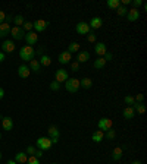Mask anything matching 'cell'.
I'll return each instance as SVG.
<instances>
[{
  "label": "cell",
  "instance_id": "obj_15",
  "mask_svg": "<svg viewBox=\"0 0 147 164\" xmlns=\"http://www.w3.org/2000/svg\"><path fill=\"white\" fill-rule=\"evenodd\" d=\"M127 19L130 21V22H136V21H138L140 19V11L138 9H130L128 11V13H127Z\"/></svg>",
  "mask_w": 147,
  "mask_h": 164
},
{
  "label": "cell",
  "instance_id": "obj_41",
  "mask_svg": "<svg viewBox=\"0 0 147 164\" xmlns=\"http://www.w3.org/2000/svg\"><path fill=\"white\" fill-rule=\"evenodd\" d=\"M96 34H94V32H91V34H87V41H88V43H96Z\"/></svg>",
  "mask_w": 147,
  "mask_h": 164
},
{
  "label": "cell",
  "instance_id": "obj_1",
  "mask_svg": "<svg viewBox=\"0 0 147 164\" xmlns=\"http://www.w3.org/2000/svg\"><path fill=\"white\" fill-rule=\"evenodd\" d=\"M35 56V50L34 47H31V45H24L21 47V50H19V57L22 59L24 62H31Z\"/></svg>",
  "mask_w": 147,
  "mask_h": 164
},
{
  "label": "cell",
  "instance_id": "obj_44",
  "mask_svg": "<svg viewBox=\"0 0 147 164\" xmlns=\"http://www.w3.org/2000/svg\"><path fill=\"white\" fill-rule=\"evenodd\" d=\"M5 19H6V12L0 11V23H3V22H5Z\"/></svg>",
  "mask_w": 147,
  "mask_h": 164
},
{
  "label": "cell",
  "instance_id": "obj_17",
  "mask_svg": "<svg viewBox=\"0 0 147 164\" xmlns=\"http://www.w3.org/2000/svg\"><path fill=\"white\" fill-rule=\"evenodd\" d=\"M57 59H59V63H60V65H66V63H71L72 54L65 50V51H62V53H59V57H57Z\"/></svg>",
  "mask_w": 147,
  "mask_h": 164
},
{
  "label": "cell",
  "instance_id": "obj_26",
  "mask_svg": "<svg viewBox=\"0 0 147 164\" xmlns=\"http://www.w3.org/2000/svg\"><path fill=\"white\" fill-rule=\"evenodd\" d=\"M38 62H40V65H41V66L47 68V66H50V65H51V59H50V56H49V54H41Z\"/></svg>",
  "mask_w": 147,
  "mask_h": 164
},
{
  "label": "cell",
  "instance_id": "obj_2",
  "mask_svg": "<svg viewBox=\"0 0 147 164\" xmlns=\"http://www.w3.org/2000/svg\"><path fill=\"white\" fill-rule=\"evenodd\" d=\"M51 145H53V144H51L49 136H41V138H38V139L35 141V148H37V149H41V151L50 149Z\"/></svg>",
  "mask_w": 147,
  "mask_h": 164
},
{
  "label": "cell",
  "instance_id": "obj_23",
  "mask_svg": "<svg viewBox=\"0 0 147 164\" xmlns=\"http://www.w3.org/2000/svg\"><path fill=\"white\" fill-rule=\"evenodd\" d=\"M27 160H28V154L27 153H16V155H15V161H16L18 164H25L27 163Z\"/></svg>",
  "mask_w": 147,
  "mask_h": 164
},
{
  "label": "cell",
  "instance_id": "obj_42",
  "mask_svg": "<svg viewBox=\"0 0 147 164\" xmlns=\"http://www.w3.org/2000/svg\"><path fill=\"white\" fill-rule=\"evenodd\" d=\"M103 59L106 60V63L108 62H110V60H113V53H110V51H108L105 56H103Z\"/></svg>",
  "mask_w": 147,
  "mask_h": 164
},
{
  "label": "cell",
  "instance_id": "obj_50",
  "mask_svg": "<svg viewBox=\"0 0 147 164\" xmlns=\"http://www.w3.org/2000/svg\"><path fill=\"white\" fill-rule=\"evenodd\" d=\"M6 164H18V163H16V161H15V160H9V161H7V163H6Z\"/></svg>",
  "mask_w": 147,
  "mask_h": 164
},
{
  "label": "cell",
  "instance_id": "obj_35",
  "mask_svg": "<svg viewBox=\"0 0 147 164\" xmlns=\"http://www.w3.org/2000/svg\"><path fill=\"white\" fill-rule=\"evenodd\" d=\"M60 86H62V84H59V82H56V81L50 82V90L51 91H59L60 90Z\"/></svg>",
  "mask_w": 147,
  "mask_h": 164
},
{
  "label": "cell",
  "instance_id": "obj_4",
  "mask_svg": "<svg viewBox=\"0 0 147 164\" xmlns=\"http://www.w3.org/2000/svg\"><path fill=\"white\" fill-rule=\"evenodd\" d=\"M112 126H113V122L109 117H102V119L97 122V128L102 130V132H108L109 129H112Z\"/></svg>",
  "mask_w": 147,
  "mask_h": 164
},
{
  "label": "cell",
  "instance_id": "obj_46",
  "mask_svg": "<svg viewBox=\"0 0 147 164\" xmlns=\"http://www.w3.org/2000/svg\"><path fill=\"white\" fill-rule=\"evenodd\" d=\"M43 153H44V151H41V149H37V151H35V154H34V155H35V157H37V158H41V157H43Z\"/></svg>",
  "mask_w": 147,
  "mask_h": 164
},
{
  "label": "cell",
  "instance_id": "obj_49",
  "mask_svg": "<svg viewBox=\"0 0 147 164\" xmlns=\"http://www.w3.org/2000/svg\"><path fill=\"white\" fill-rule=\"evenodd\" d=\"M3 60H5V53H2V51H0V63L3 62Z\"/></svg>",
  "mask_w": 147,
  "mask_h": 164
},
{
  "label": "cell",
  "instance_id": "obj_18",
  "mask_svg": "<svg viewBox=\"0 0 147 164\" xmlns=\"http://www.w3.org/2000/svg\"><path fill=\"white\" fill-rule=\"evenodd\" d=\"M105 139V132H102L100 129H97L93 132V135H91V141L96 142V144H100V142Z\"/></svg>",
  "mask_w": 147,
  "mask_h": 164
},
{
  "label": "cell",
  "instance_id": "obj_5",
  "mask_svg": "<svg viewBox=\"0 0 147 164\" xmlns=\"http://www.w3.org/2000/svg\"><path fill=\"white\" fill-rule=\"evenodd\" d=\"M69 78V75H68V70L66 69H57L56 72H55V81L56 82H59V84H62V82H66Z\"/></svg>",
  "mask_w": 147,
  "mask_h": 164
},
{
  "label": "cell",
  "instance_id": "obj_25",
  "mask_svg": "<svg viewBox=\"0 0 147 164\" xmlns=\"http://www.w3.org/2000/svg\"><path fill=\"white\" fill-rule=\"evenodd\" d=\"M122 155H124V153H122V148H121V147H115V149L112 151V160L119 161V160L122 158Z\"/></svg>",
  "mask_w": 147,
  "mask_h": 164
},
{
  "label": "cell",
  "instance_id": "obj_31",
  "mask_svg": "<svg viewBox=\"0 0 147 164\" xmlns=\"http://www.w3.org/2000/svg\"><path fill=\"white\" fill-rule=\"evenodd\" d=\"M108 7L109 9H113V11H116L119 6H121V3H119V0H108Z\"/></svg>",
  "mask_w": 147,
  "mask_h": 164
},
{
  "label": "cell",
  "instance_id": "obj_37",
  "mask_svg": "<svg viewBox=\"0 0 147 164\" xmlns=\"http://www.w3.org/2000/svg\"><path fill=\"white\" fill-rule=\"evenodd\" d=\"M124 101H125V104H127V106H132V104H134V103H136V100H134V97H131V95H127L124 98Z\"/></svg>",
  "mask_w": 147,
  "mask_h": 164
},
{
  "label": "cell",
  "instance_id": "obj_34",
  "mask_svg": "<svg viewBox=\"0 0 147 164\" xmlns=\"http://www.w3.org/2000/svg\"><path fill=\"white\" fill-rule=\"evenodd\" d=\"M22 29L25 32H29V31H33V22H29V21H25V23L22 25Z\"/></svg>",
  "mask_w": 147,
  "mask_h": 164
},
{
  "label": "cell",
  "instance_id": "obj_20",
  "mask_svg": "<svg viewBox=\"0 0 147 164\" xmlns=\"http://www.w3.org/2000/svg\"><path fill=\"white\" fill-rule=\"evenodd\" d=\"M9 32H11V25H9V23H6V22L0 23V38L7 37Z\"/></svg>",
  "mask_w": 147,
  "mask_h": 164
},
{
  "label": "cell",
  "instance_id": "obj_47",
  "mask_svg": "<svg viewBox=\"0 0 147 164\" xmlns=\"http://www.w3.org/2000/svg\"><path fill=\"white\" fill-rule=\"evenodd\" d=\"M37 53H38L40 56H41V54H44V45H43V47H40V48H38V51H37Z\"/></svg>",
  "mask_w": 147,
  "mask_h": 164
},
{
  "label": "cell",
  "instance_id": "obj_10",
  "mask_svg": "<svg viewBox=\"0 0 147 164\" xmlns=\"http://www.w3.org/2000/svg\"><path fill=\"white\" fill-rule=\"evenodd\" d=\"M77 32L79 35H87L90 34V27H88V22H84V21H81V22L77 23Z\"/></svg>",
  "mask_w": 147,
  "mask_h": 164
},
{
  "label": "cell",
  "instance_id": "obj_6",
  "mask_svg": "<svg viewBox=\"0 0 147 164\" xmlns=\"http://www.w3.org/2000/svg\"><path fill=\"white\" fill-rule=\"evenodd\" d=\"M49 27V22L47 21H44V19H37V21H34L33 22V29H34V32H43V31H46V28Z\"/></svg>",
  "mask_w": 147,
  "mask_h": 164
},
{
  "label": "cell",
  "instance_id": "obj_14",
  "mask_svg": "<svg viewBox=\"0 0 147 164\" xmlns=\"http://www.w3.org/2000/svg\"><path fill=\"white\" fill-rule=\"evenodd\" d=\"M102 25H103V19L100 16L91 18V21L88 22V27H90V29H99V28H102Z\"/></svg>",
  "mask_w": 147,
  "mask_h": 164
},
{
  "label": "cell",
  "instance_id": "obj_9",
  "mask_svg": "<svg viewBox=\"0 0 147 164\" xmlns=\"http://www.w3.org/2000/svg\"><path fill=\"white\" fill-rule=\"evenodd\" d=\"M24 40L27 41V45H31V47H33V45L38 41V34H37V32H34V31H29V32H27V34H25Z\"/></svg>",
  "mask_w": 147,
  "mask_h": 164
},
{
  "label": "cell",
  "instance_id": "obj_22",
  "mask_svg": "<svg viewBox=\"0 0 147 164\" xmlns=\"http://www.w3.org/2000/svg\"><path fill=\"white\" fill-rule=\"evenodd\" d=\"M122 114H124V117H125L127 120H131V119H134V117H136V111H134V108L130 107V106L124 108Z\"/></svg>",
  "mask_w": 147,
  "mask_h": 164
},
{
  "label": "cell",
  "instance_id": "obj_28",
  "mask_svg": "<svg viewBox=\"0 0 147 164\" xmlns=\"http://www.w3.org/2000/svg\"><path fill=\"white\" fill-rule=\"evenodd\" d=\"M68 53H71V54H74V53H78L79 51V43H77V41H72L71 44L68 45Z\"/></svg>",
  "mask_w": 147,
  "mask_h": 164
},
{
  "label": "cell",
  "instance_id": "obj_51",
  "mask_svg": "<svg viewBox=\"0 0 147 164\" xmlns=\"http://www.w3.org/2000/svg\"><path fill=\"white\" fill-rule=\"evenodd\" d=\"M131 164H143V163H141V161H140V160H136V161H132V163H131Z\"/></svg>",
  "mask_w": 147,
  "mask_h": 164
},
{
  "label": "cell",
  "instance_id": "obj_24",
  "mask_svg": "<svg viewBox=\"0 0 147 164\" xmlns=\"http://www.w3.org/2000/svg\"><path fill=\"white\" fill-rule=\"evenodd\" d=\"M131 107L134 108V111H136V113H138V114H144V113H146V106H144L143 103H137L136 101L132 106H131Z\"/></svg>",
  "mask_w": 147,
  "mask_h": 164
},
{
  "label": "cell",
  "instance_id": "obj_12",
  "mask_svg": "<svg viewBox=\"0 0 147 164\" xmlns=\"http://www.w3.org/2000/svg\"><path fill=\"white\" fill-rule=\"evenodd\" d=\"M94 53H96L99 57H103L106 53H108V47L105 43H96L94 44Z\"/></svg>",
  "mask_w": 147,
  "mask_h": 164
},
{
  "label": "cell",
  "instance_id": "obj_7",
  "mask_svg": "<svg viewBox=\"0 0 147 164\" xmlns=\"http://www.w3.org/2000/svg\"><path fill=\"white\" fill-rule=\"evenodd\" d=\"M9 34L12 35V38L13 40H24V37H25V31H24L21 27H11V32Z\"/></svg>",
  "mask_w": 147,
  "mask_h": 164
},
{
  "label": "cell",
  "instance_id": "obj_39",
  "mask_svg": "<svg viewBox=\"0 0 147 164\" xmlns=\"http://www.w3.org/2000/svg\"><path fill=\"white\" fill-rule=\"evenodd\" d=\"M35 151H37V148H35L34 145H28V147H27V151H25V153L29 154V155H34Z\"/></svg>",
  "mask_w": 147,
  "mask_h": 164
},
{
  "label": "cell",
  "instance_id": "obj_45",
  "mask_svg": "<svg viewBox=\"0 0 147 164\" xmlns=\"http://www.w3.org/2000/svg\"><path fill=\"white\" fill-rule=\"evenodd\" d=\"M119 3H121V6H125V7H127L128 5H131V0H119Z\"/></svg>",
  "mask_w": 147,
  "mask_h": 164
},
{
  "label": "cell",
  "instance_id": "obj_48",
  "mask_svg": "<svg viewBox=\"0 0 147 164\" xmlns=\"http://www.w3.org/2000/svg\"><path fill=\"white\" fill-rule=\"evenodd\" d=\"M3 97H5V90H3V88H0V100H2Z\"/></svg>",
  "mask_w": 147,
  "mask_h": 164
},
{
  "label": "cell",
  "instance_id": "obj_33",
  "mask_svg": "<svg viewBox=\"0 0 147 164\" xmlns=\"http://www.w3.org/2000/svg\"><path fill=\"white\" fill-rule=\"evenodd\" d=\"M115 136H116V132L113 129H109L108 132H105V138L106 139H115Z\"/></svg>",
  "mask_w": 147,
  "mask_h": 164
},
{
  "label": "cell",
  "instance_id": "obj_30",
  "mask_svg": "<svg viewBox=\"0 0 147 164\" xmlns=\"http://www.w3.org/2000/svg\"><path fill=\"white\" fill-rule=\"evenodd\" d=\"M93 66H94L96 69H103L105 66H106V60H105L103 57H99V59H96V60H94Z\"/></svg>",
  "mask_w": 147,
  "mask_h": 164
},
{
  "label": "cell",
  "instance_id": "obj_36",
  "mask_svg": "<svg viewBox=\"0 0 147 164\" xmlns=\"http://www.w3.org/2000/svg\"><path fill=\"white\" fill-rule=\"evenodd\" d=\"M27 164H40V160L35 155H29L28 160H27Z\"/></svg>",
  "mask_w": 147,
  "mask_h": 164
},
{
  "label": "cell",
  "instance_id": "obj_13",
  "mask_svg": "<svg viewBox=\"0 0 147 164\" xmlns=\"http://www.w3.org/2000/svg\"><path fill=\"white\" fill-rule=\"evenodd\" d=\"M29 75H31V70H29L28 65H21V66L18 68V76H19V78L25 79V78H28Z\"/></svg>",
  "mask_w": 147,
  "mask_h": 164
},
{
  "label": "cell",
  "instance_id": "obj_38",
  "mask_svg": "<svg viewBox=\"0 0 147 164\" xmlns=\"http://www.w3.org/2000/svg\"><path fill=\"white\" fill-rule=\"evenodd\" d=\"M131 5L134 6V9H138L140 6L144 5V2H143V0H132V2H131Z\"/></svg>",
  "mask_w": 147,
  "mask_h": 164
},
{
  "label": "cell",
  "instance_id": "obj_11",
  "mask_svg": "<svg viewBox=\"0 0 147 164\" xmlns=\"http://www.w3.org/2000/svg\"><path fill=\"white\" fill-rule=\"evenodd\" d=\"M12 51H15L13 40H5L2 43V53H12Z\"/></svg>",
  "mask_w": 147,
  "mask_h": 164
},
{
  "label": "cell",
  "instance_id": "obj_43",
  "mask_svg": "<svg viewBox=\"0 0 147 164\" xmlns=\"http://www.w3.org/2000/svg\"><path fill=\"white\" fill-rule=\"evenodd\" d=\"M134 100H136L137 103H143V100H144V95H143V94H137V95L134 97Z\"/></svg>",
  "mask_w": 147,
  "mask_h": 164
},
{
  "label": "cell",
  "instance_id": "obj_54",
  "mask_svg": "<svg viewBox=\"0 0 147 164\" xmlns=\"http://www.w3.org/2000/svg\"><path fill=\"white\" fill-rule=\"evenodd\" d=\"M53 164H56V163H53Z\"/></svg>",
  "mask_w": 147,
  "mask_h": 164
},
{
  "label": "cell",
  "instance_id": "obj_8",
  "mask_svg": "<svg viewBox=\"0 0 147 164\" xmlns=\"http://www.w3.org/2000/svg\"><path fill=\"white\" fill-rule=\"evenodd\" d=\"M47 133H49V138H50L51 144H57L59 142V129H57L56 126H49V129H47Z\"/></svg>",
  "mask_w": 147,
  "mask_h": 164
},
{
  "label": "cell",
  "instance_id": "obj_52",
  "mask_svg": "<svg viewBox=\"0 0 147 164\" xmlns=\"http://www.w3.org/2000/svg\"><path fill=\"white\" fill-rule=\"evenodd\" d=\"M0 160H2V153H0Z\"/></svg>",
  "mask_w": 147,
  "mask_h": 164
},
{
  "label": "cell",
  "instance_id": "obj_53",
  "mask_svg": "<svg viewBox=\"0 0 147 164\" xmlns=\"http://www.w3.org/2000/svg\"><path fill=\"white\" fill-rule=\"evenodd\" d=\"M0 138H2V133H0Z\"/></svg>",
  "mask_w": 147,
  "mask_h": 164
},
{
  "label": "cell",
  "instance_id": "obj_40",
  "mask_svg": "<svg viewBox=\"0 0 147 164\" xmlns=\"http://www.w3.org/2000/svg\"><path fill=\"white\" fill-rule=\"evenodd\" d=\"M71 70H72V72H78L79 70V63L78 62H71Z\"/></svg>",
  "mask_w": 147,
  "mask_h": 164
},
{
  "label": "cell",
  "instance_id": "obj_29",
  "mask_svg": "<svg viewBox=\"0 0 147 164\" xmlns=\"http://www.w3.org/2000/svg\"><path fill=\"white\" fill-rule=\"evenodd\" d=\"M12 23H15V27H21L22 28V25L25 23V18L22 15H16V16H13V22Z\"/></svg>",
  "mask_w": 147,
  "mask_h": 164
},
{
  "label": "cell",
  "instance_id": "obj_19",
  "mask_svg": "<svg viewBox=\"0 0 147 164\" xmlns=\"http://www.w3.org/2000/svg\"><path fill=\"white\" fill-rule=\"evenodd\" d=\"M29 70H33L34 74H40L41 72V65H40V62L37 60V59H33L31 62H29Z\"/></svg>",
  "mask_w": 147,
  "mask_h": 164
},
{
  "label": "cell",
  "instance_id": "obj_27",
  "mask_svg": "<svg viewBox=\"0 0 147 164\" xmlns=\"http://www.w3.org/2000/svg\"><path fill=\"white\" fill-rule=\"evenodd\" d=\"M91 85H93L91 78H82V79H79V86L84 88V90H90Z\"/></svg>",
  "mask_w": 147,
  "mask_h": 164
},
{
  "label": "cell",
  "instance_id": "obj_21",
  "mask_svg": "<svg viewBox=\"0 0 147 164\" xmlns=\"http://www.w3.org/2000/svg\"><path fill=\"white\" fill-rule=\"evenodd\" d=\"M2 126H3V129L5 130H12L13 129V120L11 119V117H3L2 119Z\"/></svg>",
  "mask_w": 147,
  "mask_h": 164
},
{
  "label": "cell",
  "instance_id": "obj_3",
  "mask_svg": "<svg viewBox=\"0 0 147 164\" xmlns=\"http://www.w3.org/2000/svg\"><path fill=\"white\" fill-rule=\"evenodd\" d=\"M65 88H66V91L68 92H71V94H75V92H78L79 91V79H77V78H68V81L65 82Z\"/></svg>",
  "mask_w": 147,
  "mask_h": 164
},
{
  "label": "cell",
  "instance_id": "obj_32",
  "mask_svg": "<svg viewBox=\"0 0 147 164\" xmlns=\"http://www.w3.org/2000/svg\"><path fill=\"white\" fill-rule=\"evenodd\" d=\"M115 12H116V15H118V16H127V13H128V9H127L125 6H119V7Z\"/></svg>",
  "mask_w": 147,
  "mask_h": 164
},
{
  "label": "cell",
  "instance_id": "obj_16",
  "mask_svg": "<svg viewBox=\"0 0 147 164\" xmlns=\"http://www.w3.org/2000/svg\"><path fill=\"white\" fill-rule=\"evenodd\" d=\"M88 59H90V51L81 50V51H78V54H77V60H75V62H78L79 65H81V63L88 62Z\"/></svg>",
  "mask_w": 147,
  "mask_h": 164
}]
</instances>
